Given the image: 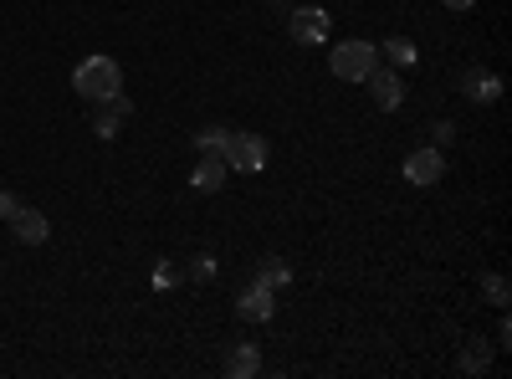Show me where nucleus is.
<instances>
[{
	"label": "nucleus",
	"instance_id": "423d86ee",
	"mask_svg": "<svg viewBox=\"0 0 512 379\" xmlns=\"http://www.w3.org/2000/svg\"><path fill=\"white\" fill-rule=\"evenodd\" d=\"M405 180L410 185H441L446 180V159H441V149H415V154H405Z\"/></svg>",
	"mask_w": 512,
	"mask_h": 379
},
{
	"label": "nucleus",
	"instance_id": "a211bd4d",
	"mask_svg": "<svg viewBox=\"0 0 512 379\" xmlns=\"http://www.w3.org/2000/svg\"><path fill=\"white\" fill-rule=\"evenodd\" d=\"M180 277H185V272H180L175 262H159V267H154V287H159V292H175Z\"/></svg>",
	"mask_w": 512,
	"mask_h": 379
},
{
	"label": "nucleus",
	"instance_id": "f257e3e1",
	"mask_svg": "<svg viewBox=\"0 0 512 379\" xmlns=\"http://www.w3.org/2000/svg\"><path fill=\"white\" fill-rule=\"evenodd\" d=\"M72 88L88 103H108L113 93H123V67L113 57H82L77 72H72Z\"/></svg>",
	"mask_w": 512,
	"mask_h": 379
},
{
	"label": "nucleus",
	"instance_id": "20e7f679",
	"mask_svg": "<svg viewBox=\"0 0 512 379\" xmlns=\"http://www.w3.org/2000/svg\"><path fill=\"white\" fill-rule=\"evenodd\" d=\"M328 26H333V16H328L323 6H297V11H287V31H292L297 47H318V41H328Z\"/></svg>",
	"mask_w": 512,
	"mask_h": 379
},
{
	"label": "nucleus",
	"instance_id": "7ed1b4c3",
	"mask_svg": "<svg viewBox=\"0 0 512 379\" xmlns=\"http://www.w3.org/2000/svg\"><path fill=\"white\" fill-rule=\"evenodd\" d=\"M221 159H226V170L256 175V170H267V139H262V134H251V129H241V134L231 129V139H226Z\"/></svg>",
	"mask_w": 512,
	"mask_h": 379
},
{
	"label": "nucleus",
	"instance_id": "f03ea898",
	"mask_svg": "<svg viewBox=\"0 0 512 379\" xmlns=\"http://www.w3.org/2000/svg\"><path fill=\"white\" fill-rule=\"evenodd\" d=\"M328 67H333V77H344V82H364L379 67V47L374 41H338Z\"/></svg>",
	"mask_w": 512,
	"mask_h": 379
},
{
	"label": "nucleus",
	"instance_id": "1a4fd4ad",
	"mask_svg": "<svg viewBox=\"0 0 512 379\" xmlns=\"http://www.w3.org/2000/svg\"><path fill=\"white\" fill-rule=\"evenodd\" d=\"M221 185H226V159H221V154H200L195 175H190V190H195V195H216Z\"/></svg>",
	"mask_w": 512,
	"mask_h": 379
},
{
	"label": "nucleus",
	"instance_id": "aec40b11",
	"mask_svg": "<svg viewBox=\"0 0 512 379\" xmlns=\"http://www.w3.org/2000/svg\"><path fill=\"white\" fill-rule=\"evenodd\" d=\"M16 205H21V200H16L11 190H0V221H11V216H16Z\"/></svg>",
	"mask_w": 512,
	"mask_h": 379
},
{
	"label": "nucleus",
	"instance_id": "6e6552de",
	"mask_svg": "<svg viewBox=\"0 0 512 379\" xmlns=\"http://www.w3.org/2000/svg\"><path fill=\"white\" fill-rule=\"evenodd\" d=\"M11 231H16V241H26V246H41L52 236V221L41 216L36 205H16V216H11Z\"/></svg>",
	"mask_w": 512,
	"mask_h": 379
},
{
	"label": "nucleus",
	"instance_id": "9b49d317",
	"mask_svg": "<svg viewBox=\"0 0 512 379\" xmlns=\"http://www.w3.org/2000/svg\"><path fill=\"white\" fill-rule=\"evenodd\" d=\"M256 369H262V354H256V344H236V349L226 354V374H231V379H251Z\"/></svg>",
	"mask_w": 512,
	"mask_h": 379
},
{
	"label": "nucleus",
	"instance_id": "2eb2a0df",
	"mask_svg": "<svg viewBox=\"0 0 512 379\" xmlns=\"http://www.w3.org/2000/svg\"><path fill=\"white\" fill-rule=\"evenodd\" d=\"M256 282H267V287H277V292H282V287L292 282V272H287V262L267 257V262H262V272H256Z\"/></svg>",
	"mask_w": 512,
	"mask_h": 379
},
{
	"label": "nucleus",
	"instance_id": "412c9836",
	"mask_svg": "<svg viewBox=\"0 0 512 379\" xmlns=\"http://www.w3.org/2000/svg\"><path fill=\"white\" fill-rule=\"evenodd\" d=\"M441 6H446V11H472L477 0H441Z\"/></svg>",
	"mask_w": 512,
	"mask_h": 379
},
{
	"label": "nucleus",
	"instance_id": "0eeeda50",
	"mask_svg": "<svg viewBox=\"0 0 512 379\" xmlns=\"http://www.w3.org/2000/svg\"><path fill=\"white\" fill-rule=\"evenodd\" d=\"M364 82H369V98H374L384 113H395V108L405 103V82H400V72H390V67H374Z\"/></svg>",
	"mask_w": 512,
	"mask_h": 379
},
{
	"label": "nucleus",
	"instance_id": "ddd939ff",
	"mask_svg": "<svg viewBox=\"0 0 512 379\" xmlns=\"http://www.w3.org/2000/svg\"><path fill=\"white\" fill-rule=\"evenodd\" d=\"M456 364H461V374H487V369H492V349H487L482 339H472V344L461 349Z\"/></svg>",
	"mask_w": 512,
	"mask_h": 379
},
{
	"label": "nucleus",
	"instance_id": "f3484780",
	"mask_svg": "<svg viewBox=\"0 0 512 379\" xmlns=\"http://www.w3.org/2000/svg\"><path fill=\"white\" fill-rule=\"evenodd\" d=\"M482 292H487L492 308H507V277H502V272H487V277H482Z\"/></svg>",
	"mask_w": 512,
	"mask_h": 379
},
{
	"label": "nucleus",
	"instance_id": "6ab92c4d",
	"mask_svg": "<svg viewBox=\"0 0 512 379\" xmlns=\"http://www.w3.org/2000/svg\"><path fill=\"white\" fill-rule=\"evenodd\" d=\"M190 277H195V282H210V277H216V257H210V251H200V257L190 262Z\"/></svg>",
	"mask_w": 512,
	"mask_h": 379
},
{
	"label": "nucleus",
	"instance_id": "9d476101",
	"mask_svg": "<svg viewBox=\"0 0 512 379\" xmlns=\"http://www.w3.org/2000/svg\"><path fill=\"white\" fill-rule=\"evenodd\" d=\"M98 108H103V113L93 118V129H98V139H118V129H123V118L134 113V103H128L123 93H113V98H108V103H98Z\"/></svg>",
	"mask_w": 512,
	"mask_h": 379
},
{
	"label": "nucleus",
	"instance_id": "dca6fc26",
	"mask_svg": "<svg viewBox=\"0 0 512 379\" xmlns=\"http://www.w3.org/2000/svg\"><path fill=\"white\" fill-rule=\"evenodd\" d=\"M226 139H231V129H221V123H216V129H200V134H195V149H200V154H221Z\"/></svg>",
	"mask_w": 512,
	"mask_h": 379
},
{
	"label": "nucleus",
	"instance_id": "39448f33",
	"mask_svg": "<svg viewBox=\"0 0 512 379\" xmlns=\"http://www.w3.org/2000/svg\"><path fill=\"white\" fill-rule=\"evenodd\" d=\"M272 313H277V287H267V282L251 277V287L236 298V318H246V323H272Z\"/></svg>",
	"mask_w": 512,
	"mask_h": 379
},
{
	"label": "nucleus",
	"instance_id": "f8f14e48",
	"mask_svg": "<svg viewBox=\"0 0 512 379\" xmlns=\"http://www.w3.org/2000/svg\"><path fill=\"white\" fill-rule=\"evenodd\" d=\"M466 98H472V103H497L502 98V82L492 72H466Z\"/></svg>",
	"mask_w": 512,
	"mask_h": 379
},
{
	"label": "nucleus",
	"instance_id": "4468645a",
	"mask_svg": "<svg viewBox=\"0 0 512 379\" xmlns=\"http://www.w3.org/2000/svg\"><path fill=\"white\" fill-rule=\"evenodd\" d=\"M379 52L390 57L395 67H415V62H420V52H415V41H410V36H390V41H384Z\"/></svg>",
	"mask_w": 512,
	"mask_h": 379
},
{
	"label": "nucleus",
	"instance_id": "4be33fe9",
	"mask_svg": "<svg viewBox=\"0 0 512 379\" xmlns=\"http://www.w3.org/2000/svg\"><path fill=\"white\" fill-rule=\"evenodd\" d=\"M272 11H282V16H287V0H272Z\"/></svg>",
	"mask_w": 512,
	"mask_h": 379
}]
</instances>
